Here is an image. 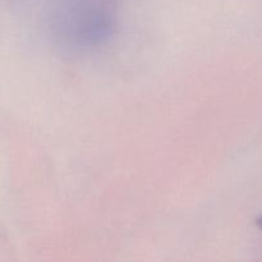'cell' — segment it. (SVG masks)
<instances>
[{
	"instance_id": "obj_1",
	"label": "cell",
	"mask_w": 262,
	"mask_h": 262,
	"mask_svg": "<svg viewBox=\"0 0 262 262\" xmlns=\"http://www.w3.org/2000/svg\"><path fill=\"white\" fill-rule=\"evenodd\" d=\"M117 26L113 0H58L49 17L54 42L74 54L102 48L112 40Z\"/></svg>"
},
{
	"instance_id": "obj_2",
	"label": "cell",
	"mask_w": 262,
	"mask_h": 262,
	"mask_svg": "<svg viewBox=\"0 0 262 262\" xmlns=\"http://www.w3.org/2000/svg\"><path fill=\"white\" fill-rule=\"evenodd\" d=\"M257 225L262 229V216H260V217H258V219H257Z\"/></svg>"
}]
</instances>
